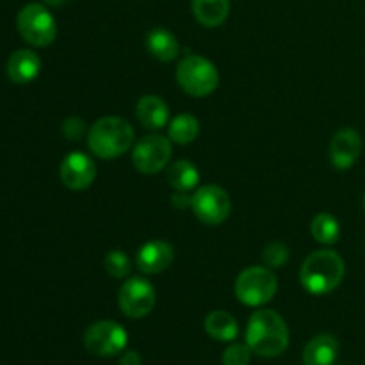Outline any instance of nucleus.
<instances>
[{
    "mask_svg": "<svg viewBox=\"0 0 365 365\" xmlns=\"http://www.w3.org/2000/svg\"><path fill=\"white\" fill-rule=\"evenodd\" d=\"M168 184L178 192H187L191 189L198 187L200 171L189 160H177L168 168Z\"/></svg>",
    "mask_w": 365,
    "mask_h": 365,
    "instance_id": "aec40b11",
    "label": "nucleus"
},
{
    "mask_svg": "<svg viewBox=\"0 0 365 365\" xmlns=\"http://www.w3.org/2000/svg\"><path fill=\"white\" fill-rule=\"evenodd\" d=\"M192 14L203 27H220L230 14V0H192Z\"/></svg>",
    "mask_w": 365,
    "mask_h": 365,
    "instance_id": "a211bd4d",
    "label": "nucleus"
},
{
    "mask_svg": "<svg viewBox=\"0 0 365 365\" xmlns=\"http://www.w3.org/2000/svg\"><path fill=\"white\" fill-rule=\"evenodd\" d=\"M278 280L273 269L266 266L246 267L235 280V296L246 307H262L274 298Z\"/></svg>",
    "mask_w": 365,
    "mask_h": 365,
    "instance_id": "39448f33",
    "label": "nucleus"
},
{
    "mask_svg": "<svg viewBox=\"0 0 365 365\" xmlns=\"http://www.w3.org/2000/svg\"><path fill=\"white\" fill-rule=\"evenodd\" d=\"M173 246L166 241H160V239H153V241L145 242V245L138 250L135 264H138L141 273L159 274L163 273V271H166L168 267L173 264Z\"/></svg>",
    "mask_w": 365,
    "mask_h": 365,
    "instance_id": "ddd939ff",
    "label": "nucleus"
},
{
    "mask_svg": "<svg viewBox=\"0 0 365 365\" xmlns=\"http://www.w3.org/2000/svg\"><path fill=\"white\" fill-rule=\"evenodd\" d=\"M339 341L330 334L316 335L303 349L305 365H334L339 356Z\"/></svg>",
    "mask_w": 365,
    "mask_h": 365,
    "instance_id": "dca6fc26",
    "label": "nucleus"
},
{
    "mask_svg": "<svg viewBox=\"0 0 365 365\" xmlns=\"http://www.w3.org/2000/svg\"><path fill=\"white\" fill-rule=\"evenodd\" d=\"M45 2H48L50 6H61V4H63L64 0H45Z\"/></svg>",
    "mask_w": 365,
    "mask_h": 365,
    "instance_id": "c85d7f7f",
    "label": "nucleus"
},
{
    "mask_svg": "<svg viewBox=\"0 0 365 365\" xmlns=\"http://www.w3.org/2000/svg\"><path fill=\"white\" fill-rule=\"evenodd\" d=\"M177 82L187 95L203 98L220 86V71L207 57L187 56L178 63Z\"/></svg>",
    "mask_w": 365,
    "mask_h": 365,
    "instance_id": "20e7f679",
    "label": "nucleus"
},
{
    "mask_svg": "<svg viewBox=\"0 0 365 365\" xmlns=\"http://www.w3.org/2000/svg\"><path fill=\"white\" fill-rule=\"evenodd\" d=\"M310 232L319 245L331 246L341 237V225H339L337 217L331 216L330 212H319L312 220Z\"/></svg>",
    "mask_w": 365,
    "mask_h": 365,
    "instance_id": "412c9836",
    "label": "nucleus"
},
{
    "mask_svg": "<svg viewBox=\"0 0 365 365\" xmlns=\"http://www.w3.org/2000/svg\"><path fill=\"white\" fill-rule=\"evenodd\" d=\"M120 365H143V359L138 351H123Z\"/></svg>",
    "mask_w": 365,
    "mask_h": 365,
    "instance_id": "cd10ccee",
    "label": "nucleus"
},
{
    "mask_svg": "<svg viewBox=\"0 0 365 365\" xmlns=\"http://www.w3.org/2000/svg\"><path fill=\"white\" fill-rule=\"evenodd\" d=\"M252 355L248 344H230L223 351V365H250Z\"/></svg>",
    "mask_w": 365,
    "mask_h": 365,
    "instance_id": "393cba45",
    "label": "nucleus"
},
{
    "mask_svg": "<svg viewBox=\"0 0 365 365\" xmlns=\"http://www.w3.org/2000/svg\"><path fill=\"white\" fill-rule=\"evenodd\" d=\"M262 260L264 266L269 267V269H278V267H284L289 262V248L284 242H269V245L264 248L262 252Z\"/></svg>",
    "mask_w": 365,
    "mask_h": 365,
    "instance_id": "b1692460",
    "label": "nucleus"
},
{
    "mask_svg": "<svg viewBox=\"0 0 365 365\" xmlns=\"http://www.w3.org/2000/svg\"><path fill=\"white\" fill-rule=\"evenodd\" d=\"M362 153V138L353 128H341L335 132L330 143V160L334 168L346 171L355 166Z\"/></svg>",
    "mask_w": 365,
    "mask_h": 365,
    "instance_id": "f8f14e48",
    "label": "nucleus"
},
{
    "mask_svg": "<svg viewBox=\"0 0 365 365\" xmlns=\"http://www.w3.org/2000/svg\"><path fill=\"white\" fill-rule=\"evenodd\" d=\"M135 132L127 120L120 116L100 118L88 132V146L100 159H118L134 145Z\"/></svg>",
    "mask_w": 365,
    "mask_h": 365,
    "instance_id": "7ed1b4c3",
    "label": "nucleus"
},
{
    "mask_svg": "<svg viewBox=\"0 0 365 365\" xmlns=\"http://www.w3.org/2000/svg\"><path fill=\"white\" fill-rule=\"evenodd\" d=\"M103 266H106V271L116 280H123L127 278V274L130 273L132 264L130 259L125 252L121 250H110L106 255V260H103Z\"/></svg>",
    "mask_w": 365,
    "mask_h": 365,
    "instance_id": "5701e85b",
    "label": "nucleus"
},
{
    "mask_svg": "<svg viewBox=\"0 0 365 365\" xmlns=\"http://www.w3.org/2000/svg\"><path fill=\"white\" fill-rule=\"evenodd\" d=\"M168 134L177 145H191L200 134V121L192 114H178L170 121Z\"/></svg>",
    "mask_w": 365,
    "mask_h": 365,
    "instance_id": "4be33fe9",
    "label": "nucleus"
},
{
    "mask_svg": "<svg viewBox=\"0 0 365 365\" xmlns=\"http://www.w3.org/2000/svg\"><path fill=\"white\" fill-rule=\"evenodd\" d=\"M39 71H41V59L32 50H16L7 59V77L14 84H29L38 77Z\"/></svg>",
    "mask_w": 365,
    "mask_h": 365,
    "instance_id": "4468645a",
    "label": "nucleus"
},
{
    "mask_svg": "<svg viewBox=\"0 0 365 365\" xmlns=\"http://www.w3.org/2000/svg\"><path fill=\"white\" fill-rule=\"evenodd\" d=\"M205 331L216 341L232 342L239 335V323L232 314L225 310H214L205 317Z\"/></svg>",
    "mask_w": 365,
    "mask_h": 365,
    "instance_id": "6ab92c4d",
    "label": "nucleus"
},
{
    "mask_svg": "<svg viewBox=\"0 0 365 365\" xmlns=\"http://www.w3.org/2000/svg\"><path fill=\"white\" fill-rule=\"evenodd\" d=\"M61 180L71 191L88 189L96 178L95 160L84 152H71L61 163Z\"/></svg>",
    "mask_w": 365,
    "mask_h": 365,
    "instance_id": "9b49d317",
    "label": "nucleus"
},
{
    "mask_svg": "<svg viewBox=\"0 0 365 365\" xmlns=\"http://www.w3.org/2000/svg\"><path fill=\"white\" fill-rule=\"evenodd\" d=\"M138 121L148 130H160L170 121V107L160 96L145 95L135 106Z\"/></svg>",
    "mask_w": 365,
    "mask_h": 365,
    "instance_id": "2eb2a0df",
    "label": "nucleus"
},
{
    "mask_svg": "<svg viewBox=\"0 0 365 365\" xmlns=\"http://www.w3.org/2000/svg\"><path fill=\"white\" fill-rule=\"evenodd\" d=\"M171 203H173V205L180 210L187 209V207L191 209L192 196H187V195H184V192L177 191V195H173V198H171Z\"/></svg>",
    "mask_w": 365,
    "mask_h": 365,
    "instance_id": "bb28decb",
    "label": "nucleus"
},
{
    "mask_svg": "<svg viewBox=\"0 0 365 365\" xmlns=\"http://www.w3.org/2000/svg\"><path fill=\"white\" fill-rule=\"evenodd\" d=\"M16 27L21 38L32 46L52 45L57 36L56 18L41 4H27L16 16Z\"/></svg>",
    "mask_w": 365,
    "mask_h": 365,
    "instance_id": "423d86ee",
    "label": "nucleus"
},
{
    "mask_svg": "<svg viewBox=\"0 0 365 365\" xmlns=\"http://www.w3.org/2000/svg\"><path fill=\"white\" fill-rule=\"evenodd\" d=\"M146 48H148L150 56L155 57L160 63H170V61L177 59L178 52H180L177 36L163 27L152 29L148 32V36H146Z\"/></svg>",
    "mask_w": 365,
    "mask_h": 365,
    "instance_id": "f3484780",
    "label": "nucleus"
},
{
    "mask_svg": "<svg viewBox=\"0 0 365 365\" xmlns=\"http://www.w3.org/2000/svg\"><path fill=\"white\" fill-rule=\"evenodd\" d=\"M128 334L116 321H96L84 334V346L95 356H114L125 351Z\"/></svg>",
    "mask_w": 365,
    "mask_h": 365,
    "instance_id": "0eeeda50",
    "label": "nucleus"
},
{
    "mask_svg": "<svg viewBox=\"0 0 365 365\" xmlns=\"http://www.w3.org/2000/svg\"><path fill=\"white\" fill-rule=\"evenodd\" d=\"M121 312L130 319H141L153 310L157 303V291L146 278L134 277L125 282L118 294Z\"/></svg>",
    "mask_w": 365,
    "mask_h": 365,
    "instance_id": "1a4fd4ad",
    "label": "nucleus"
},
{
    "mask_svg": "<svg viewBox=\"0 0 365 365\" xmlns=\"http://www.w3.org/2000/svg\"><path fill=\"white\" fill-rule=\"evenodd\" d=\"M191 210L202 223L216 227V225L223 223L228 217V214H230V196L220 185H202L192 195Z\"/></svg>",
    "mask_w": 365,
    "mask_h": 365,
    "instance_id": "6e6552de",
    "label": "nucleus"
},
{
    "mask_svg": "<svg viewBox=\"0 0 365 365\" xmlns=\"http://www.w3.org/2000/svg\"><path fill=\"white\" fill-rule=\"evenodd\" d=\"M289 328L284 317L269 309L252 314L246 327V344L257 356L274 359L289 348Z\"/></svg>",
    "mask_w": 365,
    "mask_h": 365,
    "instance_id": "f257e3e1",
    "label": "nucleus"
},
{
    "mask_svg": "<svg viewBox=\"0 0 365 365\" xmlns=\"http://www.w3.org/2000/svg\"><path fill=\"white\" fill-rule=\"evenodd\" d=\"M346 266L342 257L334 250H317L310 253L299 271V280L307 292L324 296L334 292L344 278Z\"/></svg>",
    "mask_w": 365,
    "mask_h": 365,
    "instance_id": "f03ea898",
    "label": "nucleus"
},
{
    "mask_svg": "<svg viewBox=\"0 0 365 365\" xmlns=\"http://www.w3.org/2000/svg\"><path fill=\"white\" fill-rule=\"evenodd\" d=\"M171 139L164 135L150 134L135 143L132 152V163L135 170L145 175H155L168 166L171 159Z\"/></svg>",
    "mask_w": 365,
    "mask_h": 365,
    "instance_id": "9d476101",
    "label": "nucleus"
},
{
    "mask_svg": "<svg viewBox=\"0 0 365 365\" xmlns=\"http://www.w3.org/2000/svg\"><path fill=\"white\" fill-rule=\"evenodd\" d=\"M364 210H365V195H364Z\"/></svg>",
    "mask_w": 365,
    "mask_h": 365,
    "instance_id": "c756f323",
    "label": "nucleus"
},
{
    "mask_svg": "<svg viewBox=\"0 0 365 365\" xmlns=\"http://www.w3.org/2000/svg\"><path fill=\"white\" fill-rule=\"evenodd\" d=\"M61 130H63L64 138H68L70 141H81L82 135L86 134V121L77 116L66 118L61 125Z\"/></svg>",
    "mask_w": 365,
    "mask_h": 365,
    "instance_id": "a878e982",
    "label": "nucleus"
}]
</instances>
